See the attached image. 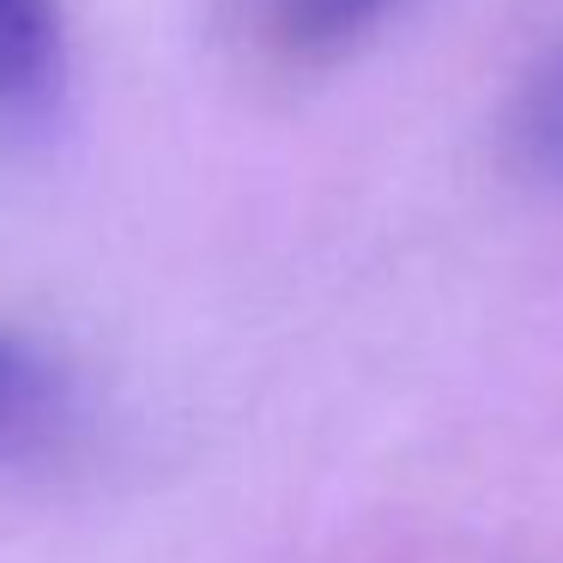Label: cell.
Returning a JSON list of instances; mask_svg holds the SVG:
<instances>
[{
    "mask_svg": "<svg viewBox=\"0 0 563 563\" xmlns=\"http://www.w3.org/2000/svg\"><path fill=\"white\" fill-rule=\"evenodd\" d=\"M62 37L49 0H0V110H31L55 86Z\"/></svg>",
    "mask_w": 563,
    "mask_h": 563,
    "instance_id": "obj_1",
    "label": "cell"
},
{
    "mask_svg": "<svg viewBox=\"0 0 563 563\" xmlns=\"http://www.w3.org/2000/svg\"><path fill=\"white\" fill-rule=\"evenodd\" d=\"M509 152L527 176L563 188V37L545 49V62L521 79L509 103Z\"/></svg>",
    "mask_w": 563,
    "mask_h": 563,
    "instance_id": "obj_2",
    "label": "cell"
},
{
    "mask_svg": "<svg viewBox=\"0 0 563 563\" xmlns=\"http://www.w3.org/2000/svg\"><path fill=\"white\" fill-rule=\"evenodd\" d=\"M62 424V388L55 376L25 352L19 340L0 333V461L31 454Z\"/></svg>",
    "mask_w": 563,
    "mask_h": 563,
    "instance_id": "obj_3",
    "label": "cell"
},
{
    "mask_svg": "<svg viewBox=\"0 0 563 563\" xmlns=\"http://www.w3.org/2000/svg\"><path fill=\"white\" fill-rule=\"evenodd\" d=\"M400 0H267V31L273 43L297 55H328L340 43L364 37L369 25L394 13Z\"/></svg>",
    "mask_w": 563,
    "mask_h": 563,
    "instance_id": "obj_4",
    "label": "cell"
}]
</instances>
